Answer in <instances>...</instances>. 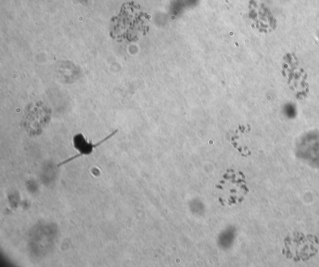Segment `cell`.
<instances>
[{
  "mask_svg": "<svg viewBox=\"0 0 319 267\" xmlns=\"http://www.w3.org/2000/svg\"><path fill=\"white\" fill-rule=\"evenodd\" d=\"M117 132V131H115L114 132H112L111 134H110L109 135L105 137L104 139H103L100 142H98L97 143L92 144L91 143H89V142H87L85 140V139L84 136L82 135V134H77L76 136H74V143L75 148H76L77 150L79 151V153L77 154V155L71 157L69 159H66L64 161L61 162L58 164V166H62L63 164L69 163V162L74 160V159L79 158V157L81 156L82 155H86V154H89L91 153L92 149L94 148H96L98 146L100 145V144L104 143V142L108 140V139L111 138L112 136H114L115 134Z\"/></svg>",
  "mask_w": 319,
  "mask_h": 267,
  "instance_id": "obj_1",
  "label": "cell"
}]
</instances>
